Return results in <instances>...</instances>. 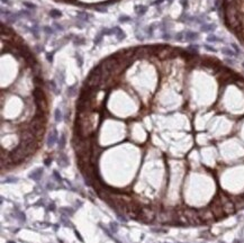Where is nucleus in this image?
<instances>
[{"label": "nucleus", "mask_w": 244, "mask_h": 243, "mask_svg": "<svg viewBox=\"0 0 244 243\" xmlns=\"http://www.w3.org/2000/svg\"><path fill=\"white\" fill-rule=\"evenodd\" d=\"M33 97H34V101H35L36 106H37V109L44 112L47 107V104H46V99H45L43 90L39 87H36L33 91Z\"/></svg>", "instance_id": "f257e3e1"}, {"label": "nucleus", "mask_w": 244, "mask_h": 243, "mask_svg": "<svg viewBox=\"0 0 244 243\" xmlns=\"http://www.w3.org/2000/svg\"><path fill=\"white\" fill-rule=\"evenodd\" d=\"M36 136L34 135V133L29 129H25V131H21L20 134H19V140H20V143H25V144H30L33 142H35Z\"/></svg>", "instance_id": "f03ea898"}, {"label": "nucleus", "mask_w": 244, "mask_h": 243, "mask_svg": "<svg viewBox=\"0 0 244 243\" xmlns=\"http://www.w3.org/2000/svg\"><path fill=\"white\" fill-rule=\"evenodd\" d=\"M59 141V133L58 131L54 128L52 132L49 133V135H47V138H46V145L49 146V148H52V146H54V144Z\"/></svg>", "instance_id": "7ed1b4c3"}, {"label": "nucleus", "mask_w": 244, "mask_h": 243, "mask_svg": "<svg viewBox=\"0 0 244 243\" xmlns=\"http://www.w3.org/2000/svg\"><path fill=\"white\" fill-rule=\"evenodd\" d=\"M42 176H43V169L42 168L35 169V170H33L29 174H28L29 179H33L34 181H38V180L42 178Z\"/></svg>", "instance_id": "20e7f679"}, {"label": "nucleus", "mask_w": 244, "mask_h": 243, "mask_svg": "<svg viewBox=\"0 0 244 243\" xmlns=\"http://www.w3.org/2000/svg\"><path fill=\"white\" fill-rule=\"evenodd\" d=\"M113 32H114V35H115V37L118 42H121L123 39L126 38V34H125V32L123 29H120L118 26L113 27Z\"/></svg>", "instance_id": "39448f33"}, {"label": "nucleus", "mask_w": 244, "mask_h": 243, "mask_svg": "<svg viewBox=\"0 0 244 243\" xmlns=\"http://www.w3.org/2000/svg\"><path fill=\"white\" fill-rule=\"evenodd\" d=\"M58 164L61 167V168H66L69 165V158H68L66 154L64 153H60L58 157Z\"/></svg>", "instance_id": "423d86ee"}, {"label": "nucleus", "mask_w": 244, "mask_h": 243, "mask_svg": "<svg viewBox=\"0 0 244 243\" xmlns=\"http://www.w3.org/2000/svg\"><path fill=\"white\" fill-rule=\"evenodd\" d=\"M198 38H199V34L198 33L192 32V30H187V32H184V39H186L187 42H195V41H197Z\"/></svg>", "instance_id": "0eeeda50"}, {"label": "nucleus", "mask_w": 244, "mask_h": 243, "mask_svg": "<svg viewBox=\"0 0 244 243\" xmlns=\"http://www.w3.org/2000/svg\"><path fill=\"white\" fill-rule=\"evenodd\" d=\"M216 29V25L215 24H201L200 26V30L204 33H213L214 30Z\"/></svg>", "instance_id": "6e6552de"}, {"label": "nucleus", "mask_w": 244, "mask_h": 243, "mask_svg": "<svg viewBox=\"0 0 244 243\" xmlns=\"http://www.w3.org/2000/svg\"><path fill=\"white\" fill-rule=\"evenodd\" d=\"M89 18H90V16L88 15L86 11H78V13H76V19H78L79 21L88 23L89 21Z\"/></svg>", "instance_id": "1a4fd4ad"}, {"label": "nucleus", "mask_w": 244, "mask_h": 243, "mask_svg": "<svg viewBox=\"0 0 244 243\" xmlns=\"http://www.w3.org/2000/svg\"><path fill=\"white\" fill-rule=\"evenodd\" d=\"M60 213L63 216L70 217V216H72L73 214H74V209H72V208H70V207H62L60 209Z\"/></svg>", "instance_id": "9d476101"}, {"label": "nucleus", "mask_w": 244, "mask_h": 243, "mask_svg": "<svg viewBox=\"0 0 244 243\" xmlns=\"http://www.w3.org/2000/svg\"><path fill=\"white\" fill-rule=\"evenodd\" d=\"M222 53L224 55H226V56H228V58H233V56H237L236 55V53L233 51V49H229V47H223L222 50Z\"/></svg>", "instance_id": "9b49d317"}, {"label": "nucleus", "mask_w": 244, "mask_h": 243, "mask_svg": "<svg viewBox=\"0 0 244 243\" xmlns=\"http://www.w3.org/2000/svg\"><path fill=\"white\" fill-rule=\"evenodd\" d=\"M58 144H59V150H63L65 148V145H66V136H65V134H61V136L58 141Z\"/></svg>", "instance_id": "f8f14e48"}, {"label": "nucleus", "mask_w": 244, "mask_h": 243, "mask_svg": "<svg viewBox=\"0 0 244 243\" xmlns=\"http://www.w3.org/2000/svg\"><path fill=\"white\" fill-rule=\"evenodd\" d=\"M47 84H49L50 89L52 90V91L54 92L55 95H59V94H60V91H59V88H58V84H56V82H55L54 80H50L49 82H47Z\"/></svg>", "instance_id": "ddd939ff"}, {"label": "nucleus", "mask_w": 244, "mask_h": 243, "mask_svg": "<svg viewBox=\"0 0 244 243\" xmlns=\"http://www.w3.org/2000/svg\"><path fill=\"white\" fill-rule=\"evenodd\" d=\"M76 91H78V90H76V83L73 84V86H70L66 90L68 97H74V96L76 95Z\"/></svg>", "instance_id": "4468645a"}, {"label": "nucleus", "mask_w": 244, "mask_h": 243, "mask_svg": "<svg viewBox=\"0 0 244 243\" xmlns=\"http://www.w3.org/2000/svg\"><path fill=\"white\" fill-rule=\"evenodd\" d=\"M54 118H55V121L56 123H60V121L63 120V114H62L61 109L60 108H56L55 112H54Z\"/></svg>", "instance_id": "2eb2a0df"}, {"label": "nucleus", "mask_w": 244, "mask_h": 243, "mask_svg": "<svg viewBox=\"0 0 244 243\" xmlns=\"http://www.w3.org/2000/svg\"><path fill=\"white\" fill-rule=\"evenodd\" d=\"M30 32H32L33 36H34V37H35L36 39H38V38H39V26H38L37 24L33 25L32 28H30Z\"/></svg>", "instance_id": "dca6fc26"}, {"label": "nucleus", "mask_w": 244, "mask_h": 243, "mask_svg": "<svg viewBox=\"0 0 244 243\" xmlns=\"http://www.w3.org/2000/svg\"><path fill=\"white\" fill-rule=\"evenodd\" d=\"M135 11L138 16H144L145 13L147 11V7L146 6H137V7L135 8Z\"/></svg>", "instance_id": "f3484780"}, {"label": "nucleus", "mask_w": 244, "mask_h": 243, "mask_svg": "<svg viewBox=\"0 0 244 243\" xmlns=\"http://www.w3.org/2000/svg\"><path fill=\"white\" fill-rule=\"evenodd\" d=\"M84 43H86V39L83 37H81V36H74V37H73V44H74L75 46L76 45H78V46L79 45H83Z\"/></svg>", "instance_id": "a211bd4d"}, {"label": "nucleus", "mask_w": 244, "mask_h": 243, "mask_svg": "<svg viewBox=\"0 0 244 243\" xmlns=\"http://www.w3.org/2000/svg\"><path fill=\"white\" fill-rule=\"evenodd\" d=\"M207 42H209V43H216V42H223V39L217 37L215 34H210V35L207 37Z\"/></svg>", "instance_id": "6ab92c4d"}, {"label": "nucleus", "mask_w": 244, "mask_h": 243, "mask_svg": "<svg viewBox=\"0 0 244 243\" xmlns=\"http://www.w3.org/2000/svg\"><path fill=\"white\" fill-rule=\"evenodd\" d=\"M50 16L52 17V18H60L62 16V13L59 9H51L50 10Z\"/></svg>", "instance_id": "aec40b11"}, {"label": "nucleus", "mask_w": 244, "mask_h": 243, "mask_svg": "<svg viewBox=\"0 0 244 243\" xmlns=\"http://www.w3.org/2000/svg\"><path fill=\"white\" fill-rule=\"evenodd\" d=\"M75 60H76V64H78V67L79 68H81L82 65H83V58L81 56V54L79 52H75Z\"/></svg>", "instance_id": "412c9836"}, {"label": "nucleus", "mask_w": 244, "mask_h": 243, "mask_svg": "<svg viewBox=\"0 0 244 243\" xmlns=\"http://www.w3.org/2000/svg\"><path fill=\"white\" fill-rule=\"evenodd\" d=\"M104 34L103 33H98L97 35H96V37H95V39H93V44L95 45H98V44H100L101 43V41H103V38H104Z\"/></svg>", "instance_id": "4be33fe9"}, {"label": "nucleus", "mask_w": 244, "mask_h": 243, "mask_svg": "<svg viewBox=\"0 0 244 243\" xmlns=\"http://www.w3.org/2000/svg\"><path fill=\"white\" fill-rule=\"evenodd\" d=\"M42 30H43L46 35H53V34H54V29L50 26H43L42 27Z\"/></svg>", "instance_id": "5701e85b"}, {"label": "nucleus", "mask_w": 244, "mask_h": 243, "mask_svg": "<svg viewBox=\"0 0 244 243\" xmlns=\"http://www.w3.org/2000/svg\"><path fill=\"white\" fill-rule=\"evenodd\" d=\"M17 15H18V17L19 18H21V17H30L32 16V14L29 13V11H27V10H20V11H18L17 13Z\"/></svg>", "instance_id": "b1692460"}, {"label": "nucleus", "mask_w": 244, "mask_h": 243, "mask_svg": "<svg viewBox=\"0 0 244 243\" xmlns=\"http://www.w3.org/2000/svg\"><path fill=\"white\" fill-rule=\"evenodd\" d=\"M16 216H17V219H19L20 222H25V221H26L25 214H24V213H21L20 211H16Z\"/></svg>", "instance_id": "393cba45"}, {"label": "nucleus", "mask_w": 244, "mask_h": 243, "mask_svg": "<svg viewBox=\"0 0 244 243\" xmlns=\"http://www.w3.org/2000/svg\"><path fill=\"white\" fill-rule=\"evenodd\" d=\"M61 223L63 225H65V226H68V227H72V224H71V222L69 221V217H66V216H63L61 218Z\"/></svg>", "instance_id": "a878e982"}, {"label": "nucleus", "mask_w": 244, "mask_h": 243, "mask_svg": "<svg viewBox=\"0 0 244 243\" xmlns=\"http://www.w3.org/2000/svg\"><path fill=\"white\" fill-rule=\"evenodd\" d=\"M56 77H58L59 81H60V84H63L64 83V71H58V74H56Z\"/></svg>", "instance_id": "bb28decb"}, {"label": "nucleus", "mask_w": 244, "mask_h": 243, "mask_svg": "<svg viewBox=\"0 0 244 243\" xmlns=\"http://www.w3.org/2000/svg\"><path fill=\"white\" fill-rule=\"evenodd\" d=\"M187 50H188L190 53L197 54V53H198V45H194V44H192V45H189L188 49H187Z\"/></svg>", "instance_id": "cd10ccee"}, {"label": "nucleus", "mask_w": 244, "mask_h": 243, "mask_svg": "<svg viewBox=\"0 0 244 243\" xmlns=\"http://www.w3.org/2000/svg\"><path fill=\"white\" fill-rule=\"evenodd\" d=\"M154 28H155L154 25H151V26L147 27V29H146V34H147V36H149V37H152V36H153V32H154Z\"/></svg>", "instance_id": "c85d7f7f"}, {"label": "nucleus", "mask_w": 244, "mask_h": 243, "mask_svg": "<svg viewBox=\"0 0 244 243\" xmlns=\"http://www.w3.org/2000/svg\"><path fill=\"white\" fill-rule=\"evenodd\" d=\"M23 5L25 6V7H27L28 9H36V5H34V4H32V2H28V1H24L23 2Z\"/></svg>", "instance_id": "c756f323"}, {"label": "nucleus", "mask_w": 244, "mask_h": 243, "mask_svg": "<svg viewBox=\"0 0 244 243\" xmlns=\"http://www.w3.org/2000/svg\"><path fill=\"white\" fill-rule=\"evenodd\" d=\"M110 230H112V232L116 233L118 231V224L116 222H112L110 223Z\"/></svg>", "instance_id": "7c9ffc66"}, {"label": "nucleus", "mask_w": 244, "mask_h": 243, "mask_svg": "<svg viewBox=\"0 0 244 243\" xmlns=\"http://www.w3.org/2000/svg\"><path fill=\"white\" fill-rule=\"evenodd\" d=\"M231 47L233 49L234 52L236 53V55H240V54H241V50H240V47L237 46V45L235 44V43H232V44H231Z\"/></svg>", "instance_id": "2f4dec72"}, {"label": "nucleus", "mask_w": 244, "mask_h": 243, "mask_svg": "<svg viewBox=\"0 0 244 243\" xmlns=\"http://www.w3.org/2000/svg\"><path fill=\"white\" fill-rule=\"evenodd\" d=\"M34 51H35L36 53H41L42 51H44L43 45H42V44H37V45H35V46H34Z\"/></svg>", "instance_id": "473e14b6"}, {"label": "nucleus", "mask_w": 244, "mask_h": 243, "mask_svg": "<svg viewBox=\"0 0 244 243\" xmlns=\"http://www.w3.org/2000/svg\"><path fill=\"white\" fill-rule=\"evenodd\" d=\"M174 38L177 39V41H182V39H184V33H178V34H175V36H174Z\"/></svg>", "instance_id": "72a5a7b5"}, {"label": "nucleus", "mask_w": 244, "mask_h": 243, "mask_svg": "<svg viewBox=\"0 0 244 243\" xmlns=\"http://www.w3.org/2000/svg\"><path fill=\"white\" fill-rule=\"evenodd\" d=\"M130 20V17L128 16H120L119 18H118V21L119 23H125V21H129Z\"/></svg>", "instance_id": "f704fd0d"}, {"label": "nucleus", "mask_w": 244, "mask_h": 243, "mask_svg": "<svg viewBox=\"0 0 244 243\" xmlns=\"http://www.w3.org/2000/svg\"><path fill=\"white\" fill-rule=\"evenodd\" d=\"M17 181H18V179L15 177H7L4 182H17Z\"/></svg>", "instance_id": "c9c22d12"}, {"label": "nucleus", "mask_w": 244, "mask_h": 243, "mask_svg": "<svg viewBox=\"0 0 244 243\" xmlns=\"http://www.w3.org/2000/svg\"><path fill=\"white\" fill-rule=\"evenodd\" d=\"M55 54V51H53L52 53H47L46 54V59H47V61L50 62V63H52L53 62V55Z\"/></svg>", "instance_id": "e433bc0d"}, {"label": "nucleus", "mask_w": 244, "mask_h": 243, "mask_svg": "<svg viewBox=\"0 0 244 243\" xmlns=\"http://www.w3.org/2000/svg\"><path fill=\"white\" fill-rule=\"evenodd\" d=\"M34 82H35L36 86H38V84H43V79H42V77H35L34 78Z\"/></svg>", "instance_id": "4c0bfd02"}, {"label": "nucleus", "mask_w": 244, "mask_h": 243, "mask_svg": "<svg viewBox=\"0 0 244 243\" xmlns=\"http://www.w3.org/2000/svg\"><path fill=\"white\" fill-rule=\"evenodd\" d=\"M162 38L164 39V41H170L171 39V35L168 33V32H163L162 34Z\"/></svg>", "instance_id": "58836bf2"}, {"label": "nucleus", "mask_w": 244, "mask_h": 243, "mask_svg": "<svg viewBox=\"0 0 244 243\" xmlns=\"http://www.w3.org/2000/svg\"><path fill=\"white\" fill-rule=\"evenodd\" d=\"M204 47H205V49L207 50V51H210V52H213V53H215V52H216V49H215V47H213V46H210V45H207V44H205V45H204Z\"/></svg>", "instance_id": "ea45409f"}, {"label": "nucleus", "mask_w": 244, "mask_h": 243, "mask_svg": "<svg viewBox=\"0 0 244 243\" xmlns=\"http://www.w3.org/2000/svg\"><path fill=\"white\" fill-rule=\"evenodd\" d=\"M53 176L55 177V179L58 180V181H60V182L62 181V177L60 176V174H59V172L56 171V170H54V171H53Z\"/></svg>", "instance_id": "a19ab883"}, {"label": "nucleus", "mask_w": 244, "mask_h": 243, "mask_svg": "<svg viewBox=\"0 0 244 243\" xmlns=\"http://www.w3.org/2000/svg\"><path fill=\"white\" fill-rule=\"evenodd\" d=\"M53 25H54L55 29H58V30H61V32H62V30L64 29V28H63V26H61V25H60V24H58V23H54V24H53Z\"/></svg>", "instance_id": "79ce46f5"}, {"label": "nucleus", "mask_w": 244, "mask_h": 243, "mask_svg": "<svg viewBox=\"0 0 244 243\" xmlns=\"http://www.w3.org/2000/svg\"><path fill=\"white\" fill-rule=\"evenodd\" d=\"M180 4H181V6L186 9L187 7H188V0H180Z\"/></svg>", "instance_id": "37998d69"}, {"label": "nucleus", "mask_w": 244, "mask_h": 243, "mask_svg": "<svg viewBox=\"0 0 244 243\" xmlns=\"http://www.w3.org/2000/svg\"><path fill=\"white\" fill-rule=\"evenodd\" d=\"M118 218H119L120 221H123L124 223L127 222V218H126V217H125L124 215H121V214H119V213H118Z\"/></svg>", "instance_id": "c03bdc74"}, {"label": "nucleus", "mask_w": 244, "mask_h": 243, "mask_svg": "<svg viewBox=\"0 0 244 243\" xmlns=\"http://www.w3.org/2000/svg\"><path fill=\"white\" fill-rule=\"evenodd\" d=\"M225 62H226L227 64H231V65H233V64H234V61L232 60V59H229V58H228V59H226Z\"/></svg>", "instance_id": "a18cd8bd"}, {"label": "nucleus", "mask_w": 244, "mask_h": 243, "mask_svg": "<svg viewBox=\"0 0 244 243\" xmlns=\"http://www.w3.org/2000/svg\"><path fill=\"white\" fill-rule=\"evenodd\" d=\"M49 211H55V205H54V203H52L50 206H49Z\"/></svg>", "instance_id": "49530a36"}, {"label": "nucleus", "mask_w": 244, "mask_h": 243, "mask_svg": "<svg viewBox=\"0 0 244 243\" xmlns=\"http://www.w3.org/2000/svg\"><path fill=\"white\" fill-rule=\"evenodd\" d=\"M51 163H52V159H46V160H45V165L49 167Z\"/></svg>", "instance_id": "de8ad7c7"}, {"label": "nucleus", "mask_w": 244, "mask_h": 243, "mask_svg": "<svg viewBox=\"0 0 244 243\" xmlns=\"http://www.w3.org/2000/svg\"><path fill=\"white\" fill-rule=\"evenodd\" d=\"M75 235H76V238H78L79 240H80V241H81V242H83V239H82V238H81V236H80V234H79V233H78V231H75Z\"/></svg>", "instance_id": "09e8293b"}, {"label": "nucleus", "mask_w": 244, "mask_h": 243, "mask_svg": "<svg viewBox=\"0 0 244 243\" xmlns=\"http://www.w3.org/2000/svg\"><path fill=\"white\" fill-rule=\"evenodd\" d=\"M163 1L164 0H155V1L153 2V5H160V4H162Z\"/></svg>", "instance_id": "8fccbe9b"}, {"label": "nucleus", "mask_w": 244, "mask_h": 243, "mask_svg": "<svg viewBox=\"0 0 244 243\" xmlns=\"http://www.w3.org/2000/svg\"><path fill=\"white\" fill-rule=\"evenodd\" d=\"M47 188H51V189H53V188H54V186H53V185H52V183H51V182H49V183H47Z\"/></svg>", "instance_id": "3c124183"}, {"label": "nucleus", "mask_w": 244, "mask_h": 243, "mask_svg": "<svg viewBox=\"0 0 244 243\" xmlns=\"http://www.w3.org/2000/svg\"><path fill=\"white\" fill-rule=\"evenodd\" d=\"M1 2H2V4L8 5V4H9V0H1Z\"/></svg>", "instance_id": "603ef678"}, {"label": "nucleus", "mask_w": 244, "mask_h": 243, "mask_svg": "<svg viewBox=\"0 0 244 243\" xmlns=\"http://www.w3.org/2000/svg\"><path fill=\"white\" fill-rule=\"evenodd\" d=\"M168 1H169V2H172V1H173V0H168Z\"/></svg>", "instance_id": "864d4df0"}, {"label": "nucleus", "mask_w": 244, "mask_h": 243, "mask_svg": "<svg viewBox=\"0 0 244 243\" xmlns=\"http://www.w3.org/2000/svg\"><path fill=\"white\" fill-rule=\"evenodd\" d=\"M242 65H243V68H244V62H243V63H242Z\"/></svg>", "instance_id": "5fc2aeb1"}]
</instances>
